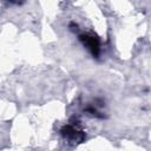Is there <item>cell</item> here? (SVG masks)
<instances>
[{
    "label": "cell",
    "mask_w": 151,
    "mask_h": 151,
    "mask_svg": "<svg viewBox=\"0 0 151 151\" xmlns=\"http://www.w3.org/2000/svg\"><path fill=\"white\" fill-rule=\"evenodd\" d=\"M78 39L83 44V46L86 47L87 51L93 57L97 58L100 54V39L96 33H93V32H81L78 35Z\"/></svg>",
    "instance_id": "7a4b0ae2"
},
{
    "label": "cell",
    "mask_w": 151,
    "mask_h": 151,
    "mask_svg": "<svg viewBox=\"0 0 151 151\" xmlns=\"http://www.w3.org/2000/svg\"><path fill=\"white\" fill-rule=\"evenodd\" d=\"M60 134L63 136V138L65 140H67L71 144H80L84 142V139L86 137L85 132L80 129L78 120H77V123L70 122L68 124H65L60 129Z\"/></svg>",
    "instance_id": "6da1fadb"
},
{
    "label": "cell",
    "mask_w": 151,
    "mask_h": 151,
    "mask_svg": "<svg viewBox=\"0 0 151 151\" xmlns=\"http://www.w3.org/2000/svg\"><path fill=\"white\" fill-rule=\"evenodd\" d=\"M98 106L99 105H88V106H86L85 109H84V112L86 113V114H88V116H91V117H96V118H104V114L99 111V109H98Z\"/></svg>",
    "instance_id": "3957f363"
}]
</instances>
